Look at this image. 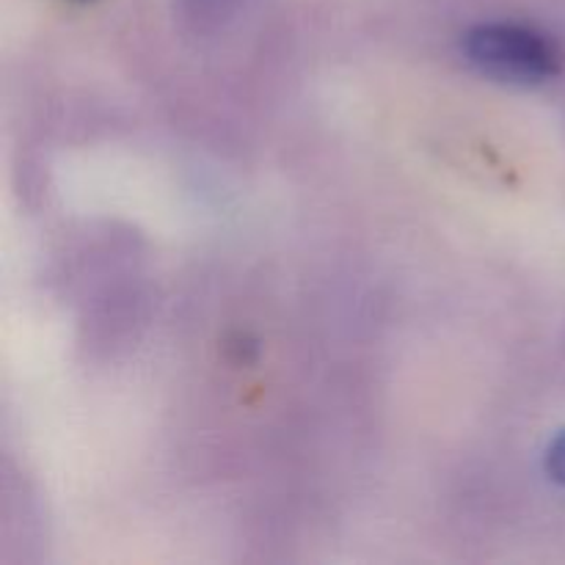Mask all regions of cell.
<instances>
[{"label": "cell", "mask_w": 565, "mask_h": 565, "mask_svg": "<svg viewBox=\"0 0 565 565\" xmlns=\"http://www.w3.org/2000/svg\"><path fill=\"white\" fill-rule=\"evenodd\" d=\"M463 55L483 75L505 83H546L561 72L557 44L522 22H483L463 36Z\"/></svg>", "instance_id": "obj_1"}, {"label": "cell", "mask_w": 565, "mask_h": 565, "mask_svg": "<svg viewBox=\"0 0 565 565\" xmlns=\"http://www.w3.org/2000/svg\"><path fill=\"white\" fill-rule=\"evenodd\" d=\"M546 472L557 486L565 489V430L552 439L550 450H546Z\"/></svg>", "instance_id": "obj_2"}]
</instances>
